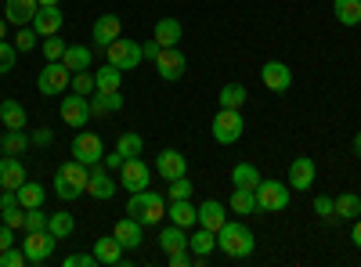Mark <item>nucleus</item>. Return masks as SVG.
Listing matches in <instances>:
<instances>
[{
    "instance_id": "obj_10",
    "label": "nucleus",
    "mask_w": 361,
    "mask_h": 267,
    "mask_svg": "<svg viewBox=\"0 0 361 267\" xmlns=\"http://www.w3.org/2000/svg\"><path fill=\"white\" fill-rule=\"evenodd\" d=\"M102 156H105V144H102V137H98V134L80 130V134L73 137V159H80L83 166H98V163H102Z\"/></svg>"
},
{
    "instance_id": "obj_25",
    "label": "nucleus",
    "mask_w": 361,
    "mask_h": 267,
    "mask_svg": "<svg viewBox=\"0 0 361 267\" xmlns=\"http://www.w3.org/2000/svg\"><path fill=\"white\" fill-rule=\"evenodd\" d=\"M0 127H4V130H25V108H22V101H15V98L0 101Z\"/></svg>"
},
{
    "instance_id": "obj_3",
    "label": "nucleus",
    "mask_w": 361,
    "mask_h": 267,
    "mask_svg": "<svg viewBox=\"0 0 361 267\" xmlns=\"http://www.w3.org/2000/svg\"><path fill=\"white\" fill-rule=\"evenodd\" d=\"M127 213L141 224V228H156L163 217H166V199L152 188H141V192H130V202H127Z\"/></svg>"
},
{
    "instance_id": "obj_13",
    "label": "nucleus",
    "mask_w": 361,
    "mask_h": 267,
    "mask_svg": "<svg viewBox=\"0 0 361 267\" xmlns=\"http://www.w3.org/2000/svg\"><path fill=\"white\" fill-rule=\"evenodd\" d=\"M188 62H185V54H180L177 47H163L159 58H156V73L166 80V83H177L180 76H185Z\"/></svg>"
},
{
    "instance_id": "obj_9",
    "label": "nucleus",
    "mask_w": 361,
    "mask_h": 267,
    "mask_svg": "<svg viewBox=\"0 0 361 267\" xmlns=\"http://www.w3.org/2000/svg\"><path fill=\"white\" fill-rule=\"evenodd\" d=\"M54 246H58V239L44 228V231H29V235H25L22 253H25V260H29V263H47V260H51V253H54Z\"/></svg>"
},
{
    "instance_id": "obj_24",
    "label": "nucleus",
    "mask_w": 361,
    "mask_h": 267,
    "mask_svg": "<svg viewBox=\"0 0 361 267\" xmlns=\"http://www.w3.org/2000/svg\"><path fill=\"white\" fill-rule=\"evenodd\" d=\"M116 239L123 242V249H137L141 242H145V228L134 221V217H123V221H116Z\"/></svg>"
},
{
    "instance_id": "obj_48",
    "label": "nucleus",
    "mask_w": 361,
    "mask_h": 267,
    "mask_svg": "<svg viewBox=\"0 0 361 267\" xmlns=\"http://www.w3.org/2000/svg\"><path fill=\"white\" fill-rule=\"evenodd\" d=\"M192 188H195V185L188 181V177H177V181H170V192H166V195H170V199H192Z\"/></svg>"
},
{
    "instance_id": "obj_56",
    "label": "nucleus",
    "mask_w": 361,
    "mask_h": 267,
    "mask_svg": "<svg viewBox=\"0 0 361 267\" xmlns=\"http://www.w3.org/2000/svg\"><path fill=\"white\" fill-rule=\"evenodd\" d=\"M8 246H15V228L0 224V249H8Z\"/></svg>"
},
{
    "instance_id": "obj_14",
    "label": "nucleus",
    "mask_w": 361,
    "mask_h": 267,
    "mask_svg": "<svg viewBox=\"0 0 361 267\" xmlns=\"http://www.w3.org/2000/svg\"><path fill=\"white\" fill-rule=\"evenodd\" d=\"M156 173L163 181H177V177H188V159L177 152V148H163L156 156Z\"/></svg>"
},
{
    "instance_id": "obj_32",
    "label": "nucleus",
    "mask_w": 361,
    "mask_h": 267,
    "mask_svg": "<svg viewBox=\"0 0 361 267\" xmlns=\"http://www.w3.org/2000/svg\"><path fill=\"white\" fill-rule=\"evenodd\" d=\"M188 249H192V256H209L217 249V231L199 228L195 235H188Z\"/></svg>"
},
{
    "instance_id": "obj_17",
    "label": "nucleus",
    "mask_w": 361,
    "mask_h": 267,
    "mask_svg": "<svg viewBox=\"0 0 361 267\" xmlns=\"http://www.w3.org/2000/svg\"><path fill=\"white\" fill-rule=\"evenodd\" d=\"M166 217H170V224L192 231L199 224V206H192V199H170L166 202Z\"/></svg>"
},
{
    "instance_id": "obj_49",
    "label": "nucleus",
    "mask_w": 361,
    "mask_h": 267,
    "mask_svg": "<svg viewBox=\"0 0 361 267\" xmlns=\"http://www.w3.org/2000/svg\"><path fill=\"white\" fill-rule=\"evenodd\" d=\"M0 217H4V224L8 228H25V210H22V206H15V210H0Z\"/></svg>"
},
{
    "instance_id": "obj_5",
    "label": "nucleus",
    "mask_w": 361,
    "mask_h": 267,
    "mask_svg": "<svg viewBox=\"0 0 361 267\" xmlns=\"http://www.w3.org/2000/svg\"><path fill=\"white\" fill-rule=\"evenodd\" d=\"M69 83H73V73L66 69V62H47L40 69V76H37V91L54 98V94H66Z\"/></svg>"
},
{
    "instance_id": "obj_11",
    "label": "nucleus",
    "mask_w": 361,
    "mask_h": 267,
    "mask_svg": "<svg viewBox=\"0 0 361 267\" xmlns=\"http://www.w3.org/2000/svg\"><path fill=\"white\" fill-rule=\"evenodd\" d=\"M116 177H112V170H105L102 163L98 166H90V177H87V195L90 199H98V202H109L112 195H116Z\"/></svg>"
},
{
    "instance_id": "obj_47",
    "label": "nucleus",
    "mask_w": 361,
    "mask_h": 267,
    "mask_svg": "<svg viewBox=\"0 0 361 267\" xmlns=\"http://www.w3.org/2000/svg\"><path fill=\"white\" fill-rule=\"evenodd\" d=\"M47 217L51 213H44L40 206H37V210H25V231H44L47 228Z\"/></svg>"
},
{
    "instance_id": "obj_39",
    "label": "nucleus",
    "mask_w": 361,
    "mask_h": 267,
    "mask_svg": "<svg viewBox=\"0 0 361 267\" xmlns=\"http://www.w3.org/2000/svg\"><path fill=\"white\" fill-rule=\"evenodd\" d=\"M354 217H361V199L354 192H347L336 199V221H354Z\"/></svg>"
},
{
    "instance_id": "obj_21",
    "label": "nucleus",
    "mask_w": 361,
    "mask_h": 267,
    "mask_svg": "<svg viewBox=\"0 0 361 267\" xmlns=\"http://www.w3.org/2000/svg\"><path fill=\"white\" fill-rule=\"evenodd\" d=\"M37 11H40L37 0H4V18L11 25H33Z\"/></svg>"
},
{
    "instance_id": "obj_6",
    "label": "nucleus",
    "mask_w": 361,
    "mask_h": 267,
    "mask_svg": "<svg viewBox=\"0 0 361 267\" xmlns=\"http://www.w3.org/2000/svg\"><path fill=\"white\" fill-rule=\"evenodd\" d=\"M289 206V185L286 181H260L257 185V210L260 213H282Z\"/></svg>"
},
{
    "instance_id": "obj_42",
    "label": "nucleus",
    "mask_w": 361,
    "mask_h": 267,
    "mask_svg": "<svg viewBox=\"0 0 361 267\" xmlns=\"http://www.w3.org/2000/svg\"><path fill=\"white\" fill-rule=\"evenodd\" d=\"M15 62H18V47H15V44H8V40H0V76L11 73V69H15Z\"/></svg>"
},
{
    "instance_id": "obj_19",
    "label": "nucleus",
    "mask_w": 361,
    "mask_h": 267,
    "mask_svg": "<svg viewBox=\"0 0 361 267\" xmlns=\"http://www.w3.org/2000/svg\"><path fill=\"white\" fill-rule=\"evenodd\" d=\"M62 25H66V11L62 8H40L37 18H33L37 37H58V33H62Z\"/></svg>"
},
{
    "instance_id": "obj_35",
    "label": "nucleus",
    "mask_w": 361,
    "mask_h": 267,
    "mask_svg": "<svg viewBox=\"0 0 361 267\" xmlns=\"http://www.w3.org/2000/svg\"><path fill=\"white\" fill-rule=\"evenodd\" d=\"M29 144H33V141H29L25 130H4V137H0V152H4V156H22Z\"/></svg>"
},
{
    "instance_id": "obj_22",
    "label": "nucleus",
    "mask_w": 361,
    "mask_h": 267,
    "mask_svg": "<svg viewBox=\"0 0 361 267\" xmlns=\"http://www.w3.org/2000/svg\"><path fill=\"white\" fill-rule=\"evenodd\" d=\"M29 181V177H25V166H22V159L18 156H4V159H0V188H22Z\"/></svg>"
},
{
    "instance_id": "obj_57",
    "label": "nucleus",
    "mask_w": 361,
    "mask_h": 267,
    "mask_svg": "<svg viewBox=\"0 0 361 267\" xmlns=\"http://www.w3.org/2000/svg\"><path fill=\"white\" fill-rule=\"evenodd\" d=\"M354 246L361 249V217H354Z\"/></svg>"
},
{
    "instance_id": "obj_16",
    "label": "nucleus",
    "mask_w": 361,
    "mask_h": 267,
    "mask_svg": "<svg viewBox=\"0 0 361 267\" xmlns=\"http://www.w3.org/2000/svg\"><path fill=\"white\" fill-rule=\"evenodd\" d=\"M260 80H264L267 91H279V94H286L289 87H293V69H289L286 62H264Z\"/></svg>"
},
{
    "instance_id": "obj_40",
    "label": "nucleus",
    "mask_w": 361,
    "mask_h": 267,
    "mask_svg": "<svg viewBox=\"0 0 361 267\" xmlns=\"http://www.w3.org/2000/svg\"><path fill=\"white\" fill-rule=\"evenodd\" d=\"M141 134H134V130H127V134H119V141H116V152L123 156V159H130V156H141Z\"/></svg>"
},
{
    "instance_id": "obj_12",
    "label": "nucleus",
    "mask_w": 361,
    "mask_h": 267,
    "mask_svg": "<svg viewBox=\"0 0 361 267\" xmlns=\"http://www.w3.org/2000/svg\"><path fill=\"white\" fill-rule=\"evenodd\" d=\"M62 120H66V127H87L94 116H90V98H83V94H69V98H62Z\"/></svg>"
},
{
    "instance_id": "obj_38",
    "label": "nucleus",
    "mask_w": 361,
    "mask_h": 267,
    "mask_svg": "<svg viewBox=\"0 0 361 267\" xmlns=\"http://www.w3.org/2000/svg\"><path fill=\"white\" fill-rule=\"evenodd\" d=\"M246 87L243 83H228V87H221V94H217V101H221V108H243L246 105Z\"/></svg>"
},
{
    "instance_id": "obj_46",
    "label": "nucleus",
    "mask_w": 361,
    "mask_h": 267,
    "mask_svg": "<svg viewBox=\"0 0 361 267\" xmlns=\"http://www.w3.org/2000/svg\"><path fill=\"white\" fill-rule=\"evenodd\" d=\"M25 263H29V260H25L22 249H15V246L0 249V267H25Z\"/></svg>"
},
{
    "instance_id": "obj_23",
    "label": "nucleus",
    "mask_w": 361,
    "mask_h": 267,
    "mask_svg": "<svg viewBox=\"0 0 361 267\" xmlns=\"http://www.w3.org/2000/svg\"><path fill=\"white\" fill-rule=\"evenodd\" d=\"M94 256L105 267H123V242H119L116 235H105V239L94 242Z\"/></svg>"
},
{
    "instance_id": "obj_60",
    "label": "nucleus",
    "mask_w": 361,
    "mask_h": 267,
    "mask_svg": "<svg viewBox=\"0 0 361 267\" xmlns=\"http://www.w3.org/2000/svg\"><path fill=\"white\" fill-rule=\"evenodd\" d=\"M8 37V18H0V40Z\"/></svg>"
},
{
    "instance_id": "obj_15",
    "label": "nucleus",
    "mask_w": 361,
    "mask_h": 267,
    "mask_svg": "<svg viewBox=\"0 0 361 267\" xmlns=\"http://www.w3.org/2000/svg\"><path fill=\"white\" fill-rule=\"evenodd\" d=\"M314 173H318V166H314V159L311 156H296L293 163H289V188H296V192H307L311 185H314Z\"/></svg>"
},
{
    "instance_id": "obj_36",
    "label": "nucleus",
    "mask_w": 361,
    "mask_h": 267,
    "mask_svg": "<svg viewBox=\"0 0 361 267\" xmlns=\"http://www.w3.org/2000/svg\"><path fill=\"white\" fill-rule=\"evenodd\" d=\"M119 83H123V69H116V66L94 69V91H119Z\"/></svg>"
},
{
    "instance_id": "obj_50",
    "label": "nucleus",
    "mask_w": 361,
    "mask_h": 267,
    "mask_svg": "<svg viewBox=\"0 0 361 267\" xmlns=\"http://www.w3.org/2000/svg\"><path fill=\"white\" fill-rule=\"evenodd\" d=\"M94 263H98L94 253H73V256H66L62 267H94Z\"/></svg>"
},
{
    "instance_id": "obj_33",
    "label": "nucleus",
    "mask_w": 361,
    "mask_h": 267,
    "mask_svg": "<svg viewBox=\"0 0 361 267\" xmlns=\"http://www.w3.org/2000/svg\"><path fill=\"white\" fill-rule=\"evenodd\" d=\"M180 33H185V29H180L177 18H159V22H156V40H159V47H177V44H180Z\"/></svg>"
},
{
    "instance_id": "obj_52",
    "label": "nucleus",
    "mask_w": 361,
    "mask_h": 267,
    "mask_svg": "<svg viewBox=\"0 0 361 267\" xmlns=\"http://www.w3.org/2000/svg\"><path fill=\"white\" fill-rule=\"evenodd\" d=\"M29 141H33L37 148H47V144L54 141V130H51V127H37L33 134H29Z\"/></svg>"
},
{
    "instance_id": "obj_41",
    "label": "nucleus",
    "mask_w": 361,
    "mask_h": 267,
    "mask_svg": "<svg viewBox=\"0 0 361 267\" xmlns=\"http://www.w3.org/2000/svg\"><path fill=\"white\" fill-rule=\"evenodd\" d=\"M69 91H73V94H83V98H90V94H94V73H90V69H83V73H73Z\"/></svg>"
},
{
    "instance_id": "obj_31",
    "label": "nucleus",
    "mask_w": 361,
    "mask_h": 267,
    "mask_svg": "<svg viewBox=\"0 0 361 267\" xmlns=\"http://www.w3.org/2000/svg\"><path fill=\"white\" fill-rule=\"evenodd\" d=\"M159 246H163V253L188 249V231H185V228H177V224L163 228V231H159Z\"/></svg>"
},
{
    "instance_id": "obj_55",
    "label": "nucleus",
    "mask_w": 361,
    "mask_h": 267,
    "mask_svg": "<svg viewBox=\"0 0 361 267\" xmlns=\"http://www.w3.org/2000/svg\"><path fill=\"white\" fill-rule=\"evenodd\" d=\"M159 51H163V47H159V40H148V44H141V54L148 58V62H156Z\"/></svg>"
},
{
    "instance_id": "obj_37",
    "label": "nucleus",
    "mask_w": 361,
    "mask_h": 267,
    "mask_svg": "<svg viewBox=\"0 0 361 267\" xmlns=\"http://www.w3.org/2000/svg\"><path fill=\"white\" fill-rule=\"evenodd\" d=\"M47 231L54 235L58 242H62V239H69V235L76 231V217L73 213H51L47 217Z\"/></svg>"
},
{
    "instance_id": "obj_18",
    "label": "nucleus",
    "mask_w": 361,
    "mask_h": 267,
    "mask_svg": "<svg viewBox=\"0 0 361 267\" xmlns=\"http://www.w3.org/2000/svg\"><path fill=\"white\" fill-rule=\"evenodd\" d=\"M119 37H123V22H119V15H112V11L98 15V22H94V47H109Z\"/></svg>"
},
{
    "instance_id": "obj_59",
    "label": "nucleus",
    "mask_w": 361,
    "mask_h": 267,
    "mask_svg": "<svg viewBox=\"0 0 361 267\" xmlns=\"http://www.w3.org/2000/svg\"><path fill=\"white\" fill-rule=\"evenodd\" d=\"M37 4H40V8H58L62 0H37Z\"/></svg>"
},
{
    "instance_id": "obj_53",
    "label": "nucleus",
    "mask_w": 361,
    "mask_h": 267,
    "mask_svg": "<svg viewBox=\"0 0 361 267\" xmlns=\"http://www.w3.org/2000/svg\"><path fill=\"white\" fill-rule=\"evenodd\" d=\"M123 163H127V159L119 156V152H105V156H102V166H105V170H116V173H119V166H123Z\"/></svg>"
},
{
    "instance_id": "obj_20",
    "label": "nucleus",
    "mask_w": 361,
    "mask_h": 267,
    "mask_svg": "<svg viewBox=\"0 0 361 267\" xmlns=\"http://www.w3.org/2000/svg\"><path fill=\"white\" fill-rule=\"evenodd\" d=\"M224 224H228V206L217 202V199H206V202L199 206V228H206V231H221Z\"/></svg>"
},
{
    "instance_id": "obj_44",
    "label": "nucleus",
    "mask_w": 361,
    "mask_h": 267,
    "mask_svg": "<svg viewBox=\"0 0 361 267\" xmlns=\"http://www.w3.org/2000/svg\"><path fill=\"white\" fill-rule=\"evenodd\" d=\"M62 54H66V40L44 37V58H47V62H62Z\"/></svg>"
},
{
    "instance_id": "obj_28",
    "label": "nucleus",
    "mask_w": 361,
    "mask_h": 267,
    "mask_svg": "<svg viewBox=\"0 0 361 267\" xmlns=\"http://www.w3.org/2000/svg\"><path fill=\"white\" fill-rule=\"evenodd\" d=\"M228 213H238V217L257 213V192H250V188H235L231 199H228Z\"/></svg>"
},
{
    "instance_id": "obj_2",
    "label": "nucleus",
    "mask_w": 361,
    "mask_h": 267,
    "mask_svg": "<svg viewBox=\"0 0 361 267\" xmlns=\"http://www.w3.org/2000/svg\"><path fill=\"white\" fill-rule=\"evenodd\" d=\"M87 177H90V166H83L80 159H69L54 170V195L62 202H73L80 195H87Z\"/></svg>"
},
{
    "instance_id": "obj_8",
    "label": "nucleus",
    "mask_w": 361,
    "mask_h": 267,
    "mask_svg": "<svg viewBox=\"0 0 361 267\" xmlns=\"http://www.w3.org/2000/svg\"><path fill=\"white\" fill-rule=\"evenodd\" d=\"M105 54H109V66H116V69H137V62H141V44L137 40H127V37H119V40H112L109 47H105Z\"/></svg>"
},
{
    "instance_id": "obj_45",
    "label": "nucleus",
    "mask_w": 361,
    "mask_h": 267,
    "mask_svg": "<svg viewBox=\"0 0 361 267\" xmlns=\"http://www.w3.org/2000/svg\"><path fill=\"white\" fill-rule=\"evenodd\" d=\"M15 47H18V51H33V47H37V29H33V25H18Z\"/></svg>"
},
{
    "instance_id": "obj_27",
    "label": "nucleus",
    "mask_w": 361,
    "mask_h": 267,
    "mask_svg": "<svg viewBox=\"0 0 361 267\" xmlns=\"http://www.w3.org/2000/svg\"><path fill=\"white\" fill-rule=\"evenodd\" d=\"M62 62H66L69 73H83V69L94 66V54H90V47H83V44H69L66 54H62Z\"/></svg>"
},
{
    "instance_id": "obj_34",
    "label": "nucleus",
    "mask_w": 361,
    "mask_h": 267,
    "mask_svg": "<svg viewBox=\"0 0 361 267\" xmlns=\"http://www.w3.org/2000/svg\"><path fill=\"white\" fill-rule=\"evenodd\" d=\"M333 11H336V22L340 25H347V29L361 25V0H336Z\"/></svg>"
},
{
    "instance_id": "obj_29",
    "label": "nucleus",
    "mask_w": 361,
    "mask_h": 267,
    "mask_svg": "<svg viewBox=\"0 0 361 267\" xmlns=\"http://www.w3.org/2000/svg\"><path fill=\"white\" fill-rule=\"evenodd\" d=\"M15 195H18L22 210H37V206H44V199H47L44 185H37V181H25L22 188H15Z\"/></svg>"
},
{
    "instance_id": "obj_7",
    "label": "nucleus",
    "mask_w": 361,
    "mask_h": 267,
    "mask_svg": "<svg viewBox=\"0 0 361 267\" xmlns=\"http://www.w3.org/2000/svg\"><path fill=\"white\" fill-rule=\"evenodd\" d=\"M119 185H123L127 192L152 188V166H148L141 156H130L123 166H119Z\"/></svg>"
},
{
    "instance_id": "obj_43",
    "label": "nucleus",
    "mask_w": 361,
    "mask_h": 267,
    "mask_svg": "<svg viewBox=\"0 0 361 267\" xmlns=\"http://www.w3.org/2000/svg\"><path fill=\"white\" fill-rule=\"evenodd\" d=\"M314 213H318L322 221H329V224H333V221H336V199L318 195V199H314Z\"/></svg>"
},
{
    "instance_id": "obj_54",
    "label": "nucleus",
    "mask_w": 361,
    "mask_h": 267,
    "mask_svg": "<svg viewBox=\"0 0 361 267\" xmlns=\"http://www.w3.org/2000/svg\"><path fill=\"white\" fill-rule=\"evenodd\" d=\"M18 206V195L11 188H0V210H15Z\"/></svg>"
},
{
    "instance_id": "obj_26",
    "label": "nucleus",
    "mask_w": 361,
    "mask_h": 267,
    "mask_svg": "<svg viewBox=\"0 0 361 267\" xmlns=\"http://www.w3.org/2000/svg\"><path fill=\"white\" fill-rule=\"evenodd\" d=\"M123 108V94L119 91H94V101H90V116H116Z\"/></svg>"
},
{
    "instance_id": "obj_4",
    "label": "nucleus",
    "mask_w": 361,
    "mask_h": 267,
    "mask_svg": "<svg viewBox=\"0 0 361 267\" xmlns=\"http://www.w3.org/2000/svg\"><path fill=\"white\" fill-rule=\"evenodd\" d=\"M246 123H243V108H221L214 116V123H209V134H214L217 144H235L243 137Z\"/></svg>"
},
{
    "instance_id": "obj_30",
    "label": "nucleus",
    "mask_w": 361,
    "mask_h": 267,
    "mask_svg": "<svg viewBox=\"0 0 361 267\" xmlns=\"http://www.w3.org/2000/svg\"><path fill=\"white\" fill-rule=\"evenodd\" d=\"M260 181H264V177H260V170H257L253 163H238V166L231 170V185H235V188H250V192H257Z\"/></svg>"
},
{
    "instance_id": "obj_51",
    "label": "nucleus",
    "mask_w": 361,
    "mask_h": 267,
    "mask_svg": "<svg viewBox=\"0 0 361 267\" xmlns=\"http://www.w3.org/2000/svg\"><path fill=\"white\" fill-rule=\"evenodd\" d=\"M166 263L170 267H188V263H195V256H192V249H177V253H166Z\"/></svg>"
},
{
    "instance_id": "obj_58",
    "label": "nucleus",
    "mask_w": 361,
    "mask_h": 267,
    "mask_svg": "<svg viewBox=\"0 0 361 267\" xmlns=\"http://www.w3.org/2000/svg\"><path fill=\"white\" fill-rule=\"evenodd\" d=\"M354 156H357V159H361V130H357V134H354Z\"/></svg>"
},
{
    "instance_id": "obj_1",
    "label": "nucleus",
    "mask_w": 361,
    "mask_h": 267,
    "mask_svg": "<svg viewBox=\"0 0 361 267\" xmlns=\"http://www.w3.org/2000/svg\"><path fill=\"white\" fill-rule=\"evenodd\" d=\"M217 249H221L224 256H231V260H246V256H253L257 239H253V231H250L243 221H231V217H228V224L217 231Z\"/></svg>"
}]
</instances>
